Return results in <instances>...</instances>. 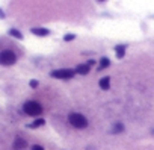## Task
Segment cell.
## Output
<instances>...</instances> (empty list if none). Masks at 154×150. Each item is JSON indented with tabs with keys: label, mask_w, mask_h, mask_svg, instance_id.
<instances>
[{
	"label": "cell",
	"mask_w": 154,
	"mask_h": 150,
	"mask_svg": "<svg viewBox=\"0 0 154 150\" xmlns=\"http://www.w3.org/2000/svg\"><path fill=\"white\" fill-rule=\"evenodd\" d=\"M5 17H6V15H5V12H3L2 9H0V18H5Z\"/></svg>",
	"instance_id": "cell-18"
},
{
	"label": "cell",
	"mask_w": 154,
	"mask_h": 150,
	"mask_svg": "<svg viewBox=\"0 0 154 150\" xmlns=\"http://www.w3.org/2000/svg\"><path fill=\"white\" fill-rule=\"evenodd\" d=\"M29 85H30V88H38V85H39V82H38L36 79H32V81L29 82Z\"/></svg>",
	"instance_id": "cell-15"
},
{
	"label": "cell",
	"mask_w": 154,
	"mask_h": 150,
	"mask_svg": "<svg viewBox=\"0 0 154 150\" xmlns=\"http://www.w3.org/2000/svg\"><path fill=\"white\" fill-rule=\"evenodd\" d=\"M75 71L72 68H59V70H53L50 73V76L53 79H71L74 78Z\"/></svg>",
	"instance_id": "cell-4"
},
{
	"label": "cell",
	"mask_w": 154,
	"mask_h": 150,
	"mask_svg": "<svg viewBox=\"0 0 154 150\" xmlns=\"http://www.w3.org/2000/svg\"><path fill=\"white\" fill-rule=\"evenodd\" d=\"M109 65H110V59H109V58H106V56H103V58L100 59V67H98V70L107 68Z\"/></svg>",
	"instance_id": "cell-11"
},
{
	"label": "cell",
	"mask_w": 154,
	"mask_h": 150,
	"mask_svg": "<svg viewBox=\"0 0 154 150\" xmlns=\"http://www.w3.org/2000/svg\"><path fill=\"white\" fill-rule=\"evenodd\" d=\"M94 64H97V62H95V61H92V59H91V61H88V65H89V67H92Z\"/></svg>",
	"instance_id": "cell-17"
},
{
	"label": "cell",
	"mask_w": 154,
	"mask_h": 150,
	"mask_svg": "<svg viewBox=\"0 0 154 150\" xmlns=\"http://www.w3.org/2000/svg\"><path fill=\"white\" fill-rule=\"evenodd\" d=\"M11 37H14V38H17V40H23V34L20 32V30H17V29H9V32H8Z\"/></svg>",
	"instance_id": "cell-13"
},
{
	"label": "cell",
	"mask_w": 154,
	"mask_h": 150,
	"mask_svg": "<svg viewBox=\"0 0 154 150\" xmlns=\"http://www.w3.org/2000/svg\"><path fill=\"white\" fill-rule=\"evenodd\" d=\"M98 85H100V88H101V90H109V88H110V78H109V76L101 78V79H100V82H98Z\"/></svg>",
	"instance_id": "cell-9"
},
{
	"label": "cell",
	"mask_w": 154,
	"mask_h": 150,
	"mask_svg": "<svg viewBox=\"0 0 154 150\" xmlns=\"http://www.w3.org/2000/svg\"><path fill=\"white\" fill-rule=\"evenodd\" d=\"M74 38H75V34H66L63 37V41H72Z\"/></svg>",
	"instance_id": "cell-14"
},
{
	"label": "cell",
	"mask_w": 154,
	"mask_h": 150,
	"mask_svg": "<svg viewBox=\"0 0 154 150\" xmlns=\"http://www.w3.org/2000/svg\"><path fill=\"white\" fill-rule=\"evenodd\" d=\"M23 111H24V114H27L30 117H38L42 114V106L35 100H29L23 105Z\"/></svg>",
	"instance_id": "cell-2"
},
{
	"label": "cell",
	"mask_w": 154,
	"mask_h": 150,
	"mask_svg": "<svg viewBox=\"0 0 154 150\" xmlns=\"http://www.w3.org/2000/svg\"><path fill=\"white\" fill-rule=\"evenodd\" d=\"M68 121H69V124H71L72 127H75V129H85V127L88 126L86 117L82 115V114H79V112H71V114L68 115Z\"/></svg>",
	"instance_id": "cell-1"
},
{
	"label": "cell",
	"mask_w": 154,
	"mask_h": 150,
	"mask_svg": "<svg viewBox=\"0 0 154 150\" xmlns=\"http://www.w3.org/2000/svg\"><path fill=\"white\" fill-rule=\"evenodd\" d=\"M42 124H45V120H44V118H38V120H35L32 124H29V127H30V129H36V127H41Z\"/></svg>",
	"instance_id": "cell-12"
},
{
	"label": "cell",
	"mask_w": 154,
	"mask_h": 150,
	"mask_svg": "<svg viewBox=\"0 0 154 150\" xmlns=\"http://www.w3.org/2000/svg\"><path fill=\"white\" fill-rule=\"evenodd\" d=\"M32 150H44V147H42V145L35 144V145H32Z\"/></svg>",
	"instance_id": "cell-16"
},
{
	"label": "cell",
	"mask_w": 154,
	"mask_h": 150,
	"mask_svg": "<svg viewBox=\"0 0 154 150\" xmlns=\"http://www.w3.org/2000/svg\"><path fill=\"white\" fill-rule=\"evenodd\" d=\"M30 32H32L33 35H36V37H47V35L50 34V30L45 29V27H32Z\"/></svg>",
	"instance_id": "cell-7"
},
{
	"label": "cell",
	"mask_w": 154,
	"mask_h": 150,
	"mask_svg": "<svg viewBox=\"0 0 154 150\" xmlns=\"http://www.w3.org/2000/svg\"><path fill=\"white\" fill-rule=\"evenodd\" d=\"M151 132H152V133H154V129H152V130H151Z\"/></svg>",
	"instance_id": "cell-19"
},
{
	"label": "cell",
	"mask_w": 154,
	"mask_h": 150,
	"mask_svg": "<svg viewBox=\"0 0 154 150\" xmlns=\"http://www.w3.org/2000/svg\"><path fill=\"white\" fill-rule=\"evenodd\" d=\"M125 50H127V44H118L115 46V53L118 59H122L125 56Z\"/></svg>",
	"instance_id": "cell-6"
},
{
	"label": "cell",
	"mask_w": 154,
	"mask_h": 150,
	"mask_svg": "<svg viewBox=\"0 0 154 150\" xmlns=\"http://www.w3.org/2000/svg\"><path fill=\"white\" fill-rule=\"evenodd\" d=\"M17 62V55L12 50H2L0 52V65L11 67Z\"/></svg>",
	"instance_id": "cell-3"
},
{
	"label": "cell",
	"mask_w": 154,
	"mask_h": 150,
	"mask_svg": "<svg viewBox=\"0 0 154 150\" xmlns=\"http://www.w3.org/2000/svg\"><path fill=\"white\" fill-rule=\"evenodd\" d=\"M110 132H112V133H121V132H124V124H122V123H115V124L112 126Z\"/></svg>",
	"instance_id": "cell-10"
},
{
	"label": "cell",
	"mask_w": 154,
	"mask_h": 150,
	"mask_svg": "<svg viewBox=\"0 0 154 150\" xmlns=\"http://www.w3.org/2000/svg\"><path fill=\"white\" fill-rule=\"evenodd\" d=\"M12 145H14V148H15V150H24V148L27 147V141H26V139H23L21 136H17Z\"/></svg>",
	"instance_id": "cell-5"
},
{
	"label": "cell",
	"mask_w": 154,
	"mask_h": 150,
	"mask_svg": "<svg viewBox=\"0 0 154 150\" xmlns=\"http://www.w3.org/2000/svg\"><path fill=\"white\" fill-rule=\"evenodd\" d=\"M89 70H91V67H89L88 64H80V65H77V67H75L74 71H75L77 74H88Z\"/></svg>",
	"instance_id": "cell-8"
}]
</instances>
